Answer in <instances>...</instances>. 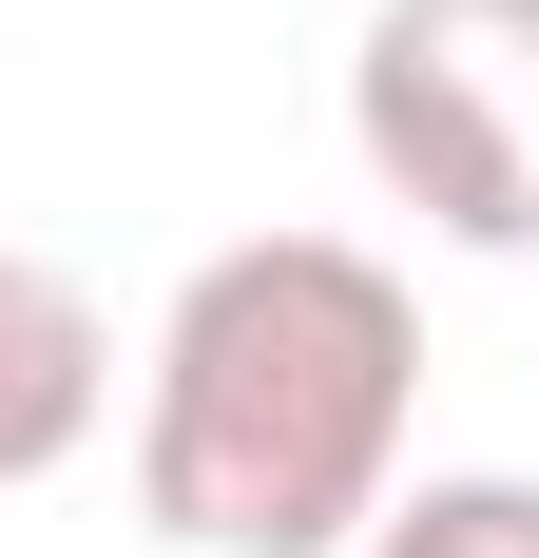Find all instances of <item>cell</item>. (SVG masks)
Segmentation results:
<instances>
[{"mask_svg": "<svg viewBox=\"0 0 539 558\" xmlns=\"http://www.w3.org/2000/svg\"><path fill=\"white\" fill-rule=\"evenodd\" d=\"M405 404H424L405 270L347 231H251L155 328L135 520L173 558H367V520L405 501Z\"/></svg>", "mask_w": 539, "mask_h": 558, "instance_id": "1", "label": "cell"}, {"mask_svg": "<svg viewBox=\"0 0 539 558\" xmlns=\"http://www.w3.org/2000/svg\"><path fill=\"white\" fill-rule=\"evenodd\" d=\"M347 135L443 251H539V0H385Z\"/></svg>", "mask_w": 539, "mask_h": 558, "instance_id": "2", "label": "cell"}, {"mask_svg": "<svg viewBox=\"0 0 539 558\" xmlns=\"http://www.w3.org/2000/svg\"><path fill=\"white\" fill-rule=\"evenodd\" d=\"M116 404V328L58 251H0V482H58Z\"/></svg>", "mask_w": 539, "mask_h": 558, "instance_id": "3", "label": "cell"}, {"mask_svg": "<svg viewBox=\"0 0 539 558\" xmlns=\"http://www.w3.org/2000/svg\"><path fill=\"white\" fill-rule=\"evenodd\" d=\"M367 558H539V482H405V501L367 520Z\"/></svg>", "mask_w": 539, "mask_h": 558, "instance_id": "4", "label": "cell"}]
</instances>
